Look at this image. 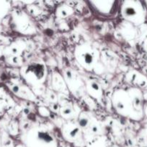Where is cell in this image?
<instances>
[{
	"mask_svg": "<svg viewBox=\"0 0 147 147\" xmlns=\"http://www.w3.org/2000/svg\"><path fill=\"white\" fill-rule=\"evenodd\" d=\"M112 104L115 111L120 116L137 119L141 110V98L137 89L122 88L115 90L112 96Z\"/></svg>",
	"mask_w": 147,
	"mask_h": 147,
	"instance_id": "cell-1",
	"label": "cell"
},
{
	"mask_svg": "<svg viewBox=\"0 0 147 147\" xmlns=\"http://www.w3.org/2000/svg\"><path fill=\"white\" fill-rule=\"evenodd\" d=\"M25 147H59L53 132L45 125H37L29 128L21 136Z\"/></svg>",
	"mask_w": 147,
	"mask_h": 147,
	"instance_id": "cell-2",
	"label": "cell"
},
{
	"mask_svg": "<svg viewBox=\"0 0 147 147\" xmlns=\"http://www.w3.org/2000/svg\"><path fill=\"white\" fill-rule=\"evenodd\" d=\"M76 61L84 70L94 71L98 69L100 60V54L96 47L90 43L84 42L77 45L74 50Z\"/></svg>",
	"mask_w": 147,
	"mask_h": 147,
	"instance_id": "cell-3",
	"label": "cell"
},
{
	"mask_svg": "<svg viewBox=\"0 0 147 147\" xmlns=\"http://www.w3.org/2000/svg\"><path fill=\"white\" fill-rule=\"evenodd\" d=\"M76 121L82 129L86 144L93 139L103 136L104 126L102 123L92 113L80 112Z\"/></svg>",
	"mask_w": 147,
	"mask_h": 147,
	"instance_id": "cell-4",
	"label": "cell"
},
{
	"mask_svg": "<svg viewBox=\"0 0 147 147\" xmlns=\"http://www.w3.org/2000/svg\"><path fill=\"white\" fill-rule=\"evenodd\" d=\"M21 74L23 78L32 86H40L47 78V67L42 60L37 59L29 61L22 66Z\"/></svg>",
	"mask_w": 147,
	"mask_h": 147,
	"instance_id": "cell-5",
	"label": "cell"
},
{
	"mask_svg": "<svg viewBox=\"0 0 147 147\" xmlns=\"http://www.w3.org/2000/svg\"><path fill=\"white\" fill-rule=\"evenodd\" d=\"M61 134L63 139L69 143L80 147L86 145L82 131L76 120L65 122L62 125Z\"/></svg>",
	"mask_w": 147,
	"mask_h": 147,
	"instance_id": "cell-6",
	"label": "cell"
},
{
	"mask_svg": "<svg viewBox=\"0 0 147 147\" xmlns=\"http://www.w3.org/2000/svg\"><path fill=\"white\" fill-rule=\"evenodd\" d=\"M121 16L124 20L134 24H139L142 22L143 11L139 2L136 1H122L120 5Z\"/></svg>",
	"mask_w": 147,
	"mask_h": 147,
	"instance_id": "cell-7",
	"label": "cell"
},
{
	"mask_svg": "<svg viewBox=\"0 0 147 147\" xmlns=\"http://www.w3.org/2000/svg\"><path fill=\"white\" fill-rule=\"evenodd\" d=\"M15 28L24 35H32L37 33V29L33 20L23 11H15L13 15Z\"/></svg>",
	"mask_w": 147,
	"mask_h": 147,
	"instance_id": "cell-8",
	"label": "cell"
},
{
	"mask_svg": "<svg viewBox=\"0 0 147 147\" xmlns=\"http://www.w3.org/2000/svg\"><path fill=\"white\" fill-rule=\"evenodd\" d=\"M63 78L67 85L69 92L74 96H81L85 91V85L84 80L77 73L71 68H66L63 72Z\"/></svg>",
	"mask_w": 147,
	"mask_h": 147,
	"instance_id": "cell-9",
	"label": "cell"
},
{
	"mask_svg": "<svg viewBox=\"0 0 147 147\" xmlns=\"http://www.w3.org/2000/svg\"><path fill=\"white\" fill-rule=\"evenodd\" d=\"M59 113L63 119L67 121L76 120L79 116V110L71 101L66 98H59Z\"/></svg>",
	"mask_w": 147,
	"mask_h": 147,
	"instance_id": "cell-10",
	"label": "cell"
},
{
	"mask_svg": "<svg viewBox=\"0 0 147 147\" xmlns=\"http://www.w3.org/2000/svg\"><path fill=\"white\" fill-rule=\"evenodd\" d=\"M91 7L99 14L105 16H112L116 13L119 1L106 0V1H89Z\"/></svg>",
	"mask_w": 147,
	"mask_h": 147,
	"instance_id": "cell-11",
	"label": "cell"
},
{
	"mask_svg": "<svg viewBox=\"0 0 147 147\" xmlns=\"http://www.w3.org/2000/svg\"><path fill=\"white\" fill-rule=\"evenodd\" d=\"M85 85V91L92 98L100 102L103 98L102 86L97 80L90 78L83 79Z\"/></svg>",
	"mask_w": 147,
	"mask_h": 147,
	"instance_id": "cell-12",
	"label": "cell"
},
{
	"mask_svg": "<svg viewBox=\"0 0 147 147\" xmlns=\"http://www.w3.org/2000/svg\"><path fill=\"white\" fill-rule=\"evenodd\" d=\"M10 88L16 96L21 98H24L30 101H35L36 100V96L35 93L27 85L22 84V83H13L10 85Z\"/></svg>",
	"mask_w": 147,
	"mask_h": 147,
	"instance_id": "cell-13",
	"label": "cell"
},
{
	"mask_svg": "<svg viewBox=\"0 0 147 147\" xmlns=\"http://www.w3.org/2000/svg\"><path fill=\"white\" fill-rule=\"evenodd\" d=\"M51 84L53 90L59 93H62L63 95L69 94V90L68 89L67 85L63 78V76L59 72H53L51 77Z\"/></svg>",
	"mask_w": 147,
	"mask_h": 147,
	"instance_id": "cell-14",
	"label": "cell"
},
{
	"mask_svg": "<svg viewBox=\"0 0 147 147\" xmlns=\"http://www.w3.org/2000/svg\"><path fill=\"white\" fill-rule=\"evenodd\" d=\"M26 42L24 41H17L13 42L7 49V53L10 56H21L26 49Z\"/></svg>",
	"mask_w": 147,
	"mask_h": 147,
	"instance_id": "cell-15",
	"label": "cell"
},
{
	"mask_svg": "<svg viewBox=\"0 0 147 147\" xmlns=\"http://www.w3.org/2000/svg\"><path fill=\"white\" fill-rule=\"evenodd\" d=\"M74 14V9L71 6L63 4L59 6L56 9V15L59 18H66Z\"/></svg>",
	"mask_w": 147,
	"mask_h": 147,
	"instance_id": "cell-16",
	"label": "cell"
},
{
	"mask_svg": "<svg viewBox=\"0 0 147 147\" xmlns=\"http://www.w3.org/2000/svg\"><path fill=\"white\" fill-rule=\"evenodd\" d=\"M86 147H108L109 146L108 139L105 136H101L93 139L86 144Z\"/></svg>",
	"mask_w": 147,
	"mask_h": 147,
	"instance_id": "cell-17",
	"label": "cell"
},
{
	"mask_svg": "<svg viewBox=\"0 0 147 147\" xmlns=\"http://www.w3.org/2000/svg\"><path fill=\"white\" fill-rule=\"evenodd\" d=\"M10 63L14 65H22L23 63V60L21 56H10Z\"/></svg>",
	"mask_w": 147,
	"mask_h": 147,
	"instance_id": "cell-18",
	"label": "cell"
},
{
	"mask_svg": "<svg viewBox=\"0 0 147 147\" xmlns=\"http://www.w3.org/2000/svg\"><path fill=\"white\" fill-rule=\"evenodd\" d=\"M47 99H48L50 103H58L59 102V98H57V95L55 94L53 91H48L47 93Z\"/></svg>",
	"mask_w": 147,
	"mask_h": 147,
	"instance_id": "cell-19",
	"label": "cell"
},
{
	"mask_svg": "<svg viewBox=\"0 0 147 147\" xmlns=\"http://www.w3.org/2000/svg\"><path fill=\"white\" fill-rule=\"evenodd\" d=\"M38 112L40 116H44V117H48L50 114V111L49 110V109H47L44 106H41V107L38 108Z\"/></svg>",
	"mask_w": 147,
	"mask_h": 147,
	"instance_id": "cell-20",
	"label": "cell"
},
{
	"mask_svg": "<svg viewBox=\"0 0 147 147\" xmlns=\"http://www.w3.org/2000/svg\"><path fill=\"white\" fill-rule=\"evenodd\" d=\"M108 147H120L119 146H118V145L116 144H109V146H108Z\"/></svg>",
	"mask_w": 147,
	"mask_h": 147,
	"instance_id": "cell-21",
	"label": "cell"
},
{
	"mask_svg": "<svg viewBox=\"0 0 147 147\" xmlns=\"http://www.w3.org/2000/svg\"><path fill=\"white\" fill-rule=\"evenodd\" d=\"M15 147H25V146H24V145L22 144H17Z\"/></svg>",
	"mask_w": 147,
	"mask_h": 147,
	"instance_id": "cell-22",
	"label": "cell"
}]
</instances>
